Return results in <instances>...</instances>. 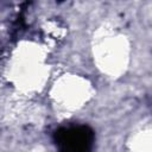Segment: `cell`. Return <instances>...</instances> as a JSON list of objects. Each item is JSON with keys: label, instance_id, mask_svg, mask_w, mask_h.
<instances>
[{"label": "cell", "instance_id": "6da1fadb", "mask_svg": "<svg viewBox=\"0 0 152 152\" xmlns=\"http://www.w3.org/2000/svg\"><path fill=\"white\" fill-rule=\"evenodd\" d=\"M95 140L94 131L89 126H70L57 129L53 141L61 151L84 152L93 147Z\"/></svg>", "mask_w": 152, "mask_h": 152}]
</instances>
